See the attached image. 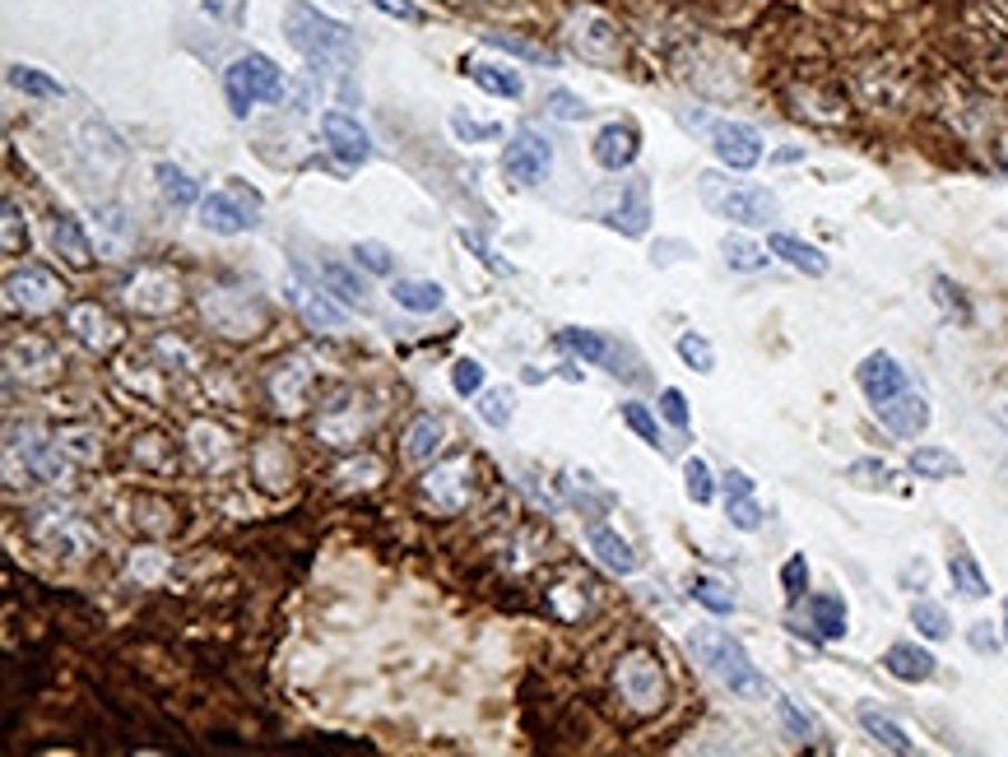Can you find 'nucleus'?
Returning <instances> with one entry per match:
<instances>
[{"instance_id":"obj_35","label":"nucleus","mask_w":1008,"mask_h":757,"mask_svg":"<svg viewBox=\"0 0 1008 757\" xmlns=\"http://www.w3.org/2000/svg\"><path fill=\"white\" fill-rule=\"evenodd\" d=\"M720 251H726V266L730 270H743V275H753V270H767V251L758 242H748V238H730L720 242Z\"/></svg>"},{"instance_id":"obj_53","label":"nucleus","mask_w":1008,"mask_h":757,"mask_svg":"<svg viewBox=\"0 0 1008 757\" xmlns=\"http://www.w3.org/2000/svg\"><path fill=\"white\" fill-rule=\"evenodd\" d=\"M777 716H781V725L790 729L795 739H814V720H809V716H799V707H795V701H790L786 693L777 697Z\"/></svg>"},{"instance_id":"obj_38","label":"nucleus","mask_w":1008,"mask_h":757,"mask_svg":"<svg viewBox=\"0 0 1008 757\" xmlns=\"http://www.w3.org/2000/svg\"><path fill=\"white\" fill-rule=\"evenodd\" d=\"M692 599L711 614H735V590L716 577H692Z\"/></svg>"},{"instance_id":"obj_22","label":"nucleus","mask_w":1008,"mask_h":757,"mask_svg":"<svg viewBox=\"0 0 1008 757\" xmlns=\"http://www.w3.org/2000/svg\"><path fill=\"white\" fill-rule=\"evenodd\" d=\"M572 47L581 51L586 61H600V66H609V61H618V33L609 29L605 19H596V14H586V19H577V33H572Z\"/></svg>"},{"instance_id":"obj_25","label":"nucleus","mask_w":1008,"mask_h":757,"mask_svg":"<svg viewBox=\"0 0 1008 757\" xmlns=\"http://www.w3.org/2000/svg\"><path fill=\"white\" fill-rule=\"evenodd\" d=\"M771 256H781L786 266H795L799 275H814V279H822L827 275V256L818 251V247H809V242H799L795 232H771Z\"/></svg>"},{"instance_id":"obj_57","label":"nucleus","mask_w":1008,"mask_h":757,"mask_svg":"<svg viewBox=\"0 0 1008 757\" xmlns=\"http://www.w3.org/2000/svg\"><path fill=\"white\" fill-rule=\"evenodd\" d=\"M971 641H976V646H980V650H995V637H990V633H986V622H980V633H976V637H971Z\"/></svg>"},{"instance_id":"obj_52","label":"nucleus","mask_w":1008,"mask_h":757,"mask_svg":"<svg viewBox=\"0 0 1008 757\" xmlns=\"http://www.w3.org/2000/svg\"><path fill=\"white\" fill-rule=\"evenodd\" d=\"M846 475H850V479H856L860 488H884V484L892 479V469H888L884 460H856V465H850V469H846Z\"/></svg>"},{"instance_id":"obj_37","label":"nucleus","mask_w":1008,"mask_h":757,"mask_svg":"<svg viewBox=\"0 0 1008 757\" xmlns=\"http://www.w3.org/2000/svg\"><path fill=\"white\" fill-rule=\"evenodd\" d=\"M488 47H498V51H511V57H526L535 66H558V57L549 47H539V42H526V38H516V33H483Z\"/></svg>"},{"instance_id":"obj_36","label":"nucleus","mask_w":1008,"mask_h":757,"mask_svg":"<svg viewBox=\"0 0 1008 757\" xmlns=\"http://www.w3.org/2000/svg\"><path fill=\"white\" fill-rule=\"evenodd\" d=\"M911 622H916V633L929 637V641H944L952 633L944 605H935V599H916V605H911Z\"/></svg>"},{"instance_id":"obj_41","label":"nucleus","mask_w":1008,"mask_h":757,"mask_svg":"<svg viewBox=\"0 0 1008 757\" xmlns=\"http://www.w3.org/2000/svg\"><path fill=\"white\" fill-rule=\"evenodd\" d=\"M98 228L108 232V242H102V251H112V256H121V251H126V242H131V223H126V215L117 210V205H102V210H98Z\"/></svg>"},{"instance_id":"obj_6","label":"nucleus","mask_w":1008,"mask_h":757,"mask_svg":"<svg viewBox=\"0 0 1008 757\" xmlns=\"http://www.w3.org/2000/svg\"><path fill=\"white\" fill-rule=\"evenodd\" d=\"M613 688L637 716H656L665 707V693H669L665 688V669H660V660L651 656V650H628V656L613 665Z\"/></svg>"},{"instance_id":"obj_31","label":"nucleus","mask_w":1008,"mask_h":757,"mask_svg":"<svg viewBox=\"0 0 1008 757\" xmlns=\"http://www.w3.org/2000/svg\"><path fill=\"white\" fill-rule=\"evenodd\" d=\"M809 614H814L818 637L837 641V637L846 633V599H841V595H814V599H809Z\"/></svg>"},{"instance_id":"obj_17","label":"nucleus","mask_w":1008,"mask_h":757,"mask_svg":"<svg viewBox=\"0 0 1008 757\" xmlns=\"http://www.w3.org/2000/svg\"><path fill=\"white\" fill-rule=\"evenodd\" d=\"M558 345L572 349V353H581L586 362H596V368H609L613 377H618V372H623V377H637L632 368H623V349H618L613 339L600 335V330H562Z\"/></svg>"},{"instance_id":"obj_28","label":"nucleus","mask_w":1008,"mask_h":757,"mask_svg":"<svg viewBox=\"0 0 1008 757\" xmlns=\"http://www.w3.org/2000/svg\"><path fill=\"white\" fill-rule=\"evenodd\" d=\"M860 725H865V735H869L874 744H884V748H892V753H916V744L907 739V729H901L897 720H888L878 707H860Z\"/></svg>"},{"instance_id":"obj_18","label":"nucleus","mask_w":1008,"mask_h":757,"mask_svg":"<svg viewBox=\"0 0 1008 757\" xmlns=\"http://www.w3.org/2000/svg\"><path fill=\"white\" fill-rule=\"evenodd\" d=\"M874 409H878V424L897 437H920L929 428V405L916 390H901V396H892L888 405H874Z\"/></svg>"},{"instance_id":"obj_2","label":"nucleus","mask_w":1008,"mask_h":757,"mask_svg":"<svg viewBox=\"0 0 1008 757\" xmlns=\"http://www.w3.org/2000/svg\"><path fill=\"white\" fill-rule=\"evenodd\" d=\"M688 650L697 656V665H707V674H716L730 693H739V697H758V693H767L762 674L753 669L748 650H743L730 633H720V628H697V633L688 637Z\"/></svg>"},{"instance_id":"obj_23","label":"nucleus","mask_w":1008,"mask_h":757,"mask_svg":"<svg viewBox=\"0 0 1008 757\" xmlns=\"http://www.w3.org/2000/svg\"><path fill=\"white\" fill-rule=\"evenodd\" d=\"M47 238H51V247H57L70 260V266H89V260H93V242H89L84 223L74 219V215H57V219H51Z\"/></svg>"},{"instance_id":"obj_15","label":"nucleus","mask_w":1008,"mask_h":757,"mask_svg":"<svg viewBox=\"0 0 1008 757\" xmlns=\"http://www.w3.org/2000/svg\"><path fill=\"white\" fill-rule=\"evenodd\" d=\"M307 386H312V368L302 358H279L270 368V400L279 414H298L307 405Z\"/></svg>"},{"instance_id":"obj_58","label":"nucleus","mask_w":1008,"mask_h":757,"mask_svg":"<svg viewBox=\"0 0 1008 757\" xmlns=\"http://www.w3.org/2000/svg\"><path fill=\"white\" fill-rule=\"evenodd\" d=\"M795 159H805V149H781L777 153V163H795Z\"/></svg>"},{"instance_id":"obj_47","label":"nucleus","mask_w":1008,"mask_h":757,"mask_svg":"<svg viewBox=\"0 0 1008 757\" xmlns=\"http://www.w3.org/2000/svg\"><path fill=\"white\" fill-rule=\"evenodd\" d=\"M623 424L641 437V441H651V447H660V428H656V414L646 409V405H637V400H628L623 405Z\"/></svg>"},{"instance_id":"obj_29","label":"nucleus","mask_w":1008,"mask_h":757,"mask_svg":"<svg viewBox=\"0 0 1008 757\" xmlns=\"http://www.w3.org/2000/svg\"><path fill=\"white\" fill-rule=\"evenodd\" d=\"M153 177H159V191H163V200H172L177 210H191V205L200 200V187H196V177H191V172H182L177 163H159V168H153Z\"/></svg>"},{"instance_id":"obj_32","label":"nucleus","mask_w":1008,"mask_h":757,"mask_svg":"<svg viewBox=\"0 0 1008 757\" xmlns=\"http://www.w3.org/2000/svg\"><path fill=\"white\" fill-rule=\"evenodd\" d=\"M948 577H952V586H958L967 599H986V595H990L986 571L976 567V558H971V554H952V558H948Z\"/></svg>"},{"instance_id":"obj_8","label":"nucleus","mask_w":1008,"mask_h":757,"mask_svg":"<svg viewBox=\"0 0 1008 757\" xmlns=\"http://www.w3.org/2000/svg\"><path fill=\"white\" fill-rule=\"evenodd\" d=\"M502 172L511 181H521V187H535V181H545L553 172V145L539 130H516L502 153Z\"/></svg>"},{"instance_id":"obj_45","label":"nucleus","mask_w":1008,"mask_h":757,"mask_svg":"<svg viewBox=\"0 0 1008 757\" xmlns=\"http://www.w3.org/2000/svg\"><path fill=\"white\" fill-rule=\"evenodd\" d=\"M353 260H358V266H363V270H372V275H391L396 270V256H391V247H386V242H358L353 247Z\"/></svg>"},{"instance_id":"obj_24","label":"nucleus","mask_w":1008,"mask_h":757,"mask_svg":"<svg viewBox=\"0 0 1008 757\" xmlns=\"http://www.w3.org/2000/svg\"><path fill=\"white\" fill-rule=\"evenodd\" d=\"M884 665H888V674H892V678H901V684H925V678L935 674V665H939V660L929 656V650L911 646V641H897V646H888Z\"/></svg>"},{"instance_id":"obj_3","label":"nucleus","mask_w":1008,"mask_h":757,"mask_svg":"<svg viewBox=\"0 0 1008 757\" xmlns=\"http://www.w3.org/2000/svg\"><path fill=\"white\" fill-rule=\"evenodd\" d=\"M223 93L232 117H247L256 102H275L283 98V70L266 57V51H247L223 70Z\"/></svg>"},{"instance_id":"obj_40","label":"nucleus","mask_w":1008,"mask_h":757,"mask_svg":"<svg viewBox=\"0 0 1008 757\" xmlns=\"http://www.w3.org/2000/svg\"><path fill=\"white\" fill-rule=\"evenodd\" d=\"M726 511H730V526L735 530H748V535H753V530H762V507L753 502V492H730V498H726Z\"/></svg>"},{"instance_id":"obj_30","label":"nucleus","mask_w":1008,"mask_h":757,"mask_svg":"<svg viewBox=\"0 0 1008 757\" xmlns=\"http://www.w3.org/2000/svg\"><path fill=\"white\" fill-rule=\"evenodd\" d=\"M911 475H920V479H958L962 460L952 451H944V447H920V451H911Z\"/></svg>"},{"instance_id":"obj_59","label":"nucleus","mask_w":1008,"mask_h":757,"mask_svg":"<svg viewBox=\"0 0 1008 757\" xmlns=\"http://www.w3.org/2000/svg\"><path fill=\"white\" fill-rule=\"evenodd\" d=\"M1004 628H1008V599H1004Z\"/></svg>"},{"instance_id":"obj_48","label":"nucleus","mask_w":1008,"mask_h":757,"mask_svg":"<svg viewBox=\"0 0 1008 757\" xmlns=\"http://www.w3.org/2000/svg\"><path fill=\"white\" fill-rule=\"evenodd\" d=\"M451 130H456L460 140H470V145H483V140H498L502 136L498 121H470L465 112H451Z\"/></svg>"},{"instance_id":"obj_12","label":"nucleus","mask_w":1008,"mask_h":757,"mask_svg":"<svg viewBox=\"0 0 1008 757\" xmlns=\"http://www.w3.org/2000/svg\"><path fill=\"white\" fill-rule=\"evenodd\" d=\"M289 302L302 311V321L312 330H345L349 326V311L340 302H330L317 283H307L302 266H293V279H289Z\"/></svg>"},{"instance_id":"obj_19","label":"nucleus","mask_w":1008,"mask_h":757,"mask_svg":"<svg viewBox=\"0 0 1008 757\" xmlns=\"http://www.w3.org/2000/svg\"><path fill=\"white\" fill-rule=\"evenodd\" d=\"M637 130L628 126V121H609L600 136H596V163L605 168V172H623V168H632L637 163Z\"/></svg>"},{"instance_id":"obj_33","label":"nucleus","mask_w":1008,"mask_h":757,"mask_svg":"<svg viewBox=\"0 0 1008 757\" xmlns=\"http://www.w3.org/2000/svg\"><path fill=\"white\" fill-rule=\"evenodd\" d=\"M321 279H326V289L340 298V302H363V279H358L345 260H321Z\"/></svg>"},{"instance_id":"obj_34","label":"nucleus","mask_w":1008,"mask_h":757,"mask_svg":"<svg viewBox=\"0 0 1008 757\" xmlns=\"http://www.w3.org/2000/svg\"><path fill=\"white\" fill-rule=\"evenodd\" d=\"M470 80L488 93H498V98H521L526 84H521V74L507 70V66H470Z\"/></svg>"},{"instance_id":"obj_43","label":"nucleus","mask_w":1008,"mask_h":757,"mask_svg":"<svg viewBox=\"0 0 1008 757\" xmlns=\"http://www.w3.org/2000/svg\"><path fill=\"white\" fill-rule=\"evenodd\" d=\"M10 84L19 93H33V98H61V84L47 80V74L33 70V66H10Z\"/></svg>"},{"instance_id":"obj_21","label":"nucleus","mask_w":1008,"mask_h":757,"mask_svg":"<svg viewBox=\"0 0 1008 757\" xmlns=\"http://www.w3.org/2000/svg\"><path fill=\"white\" fill-rule=\"evenodd\" d=\"M447 441V419L442 414H419L409 428H405V460L409 465H428Z\"/></svg>"},{"instance_id":"obj_7","label":"nucleus","mask_w":1008,"mask_h":757,"mask_svg":"<svg viewBox=\"0 0 1008 757\" xmlns=\"http://www.w3.org/2000/svg\"><path fill=\"white\" fill-rule=\"evenodd\" d=\"M423 502H432L442 516H456L470 507V492H475V460L470 456H451L442 465H432L428 475L419 479Z\"/></svg>"},{"instance_id":"obj_14","label":"nucleus","mask_w":1008,"mask_h":757,"mask_svg":"<svg viewBox=\"0 0 1008 757\" xmlns=\"http://www.w3.org/2000/svg\"><path fill=\"white\" fill-rule=\"evenodd\" d=\"M856 381H860V390H865L874 405H888L892 396H901V390H907V368H901L892 353H869V358L860 362Z\"/></svg>"},{"instance_id":"obj_9","label":"nucleus","mask_w":1008,"mask_h":757,"mask_svg":"<svg viewBox=\"0 0 1008 757\" xmlns=\"http://www.w3.org/2000/svg\"><path fill=\"white\" fill-rule=\"evenodd\" d=\"M61 293H66V289L57 283V275H51V270H42V266H23V270H14L10 283H6V307L38 317V311H51V307H57Z\"/></svg>"},{"instance_id":"obj_26","label":"nucleus","mask_w":1008,"mask_h":757,"mask_svg":"<svg viewBox=\"0 0 1008 757\" xmlns=\"http://www.w3.org/2000/svg\"><path fill=\"white\" fill-rule=\"evenodd\" d=\"M590 554H596L609 571H618V577H632V571H637V554H632V544H628V539H618L609 526H590Z\"/></svg>"},{"instance_id":"obj_51","label":"nucleus","mask_w":1008,"mask_h":757,"mask_svg":"<svg viewBox=\"0 0 1008 757\" xmlns=\"http://www.w3.org/2000/svg\"><path fill=\"white\" fill-rule=\"evenodd\" d=\"M6 256H29V228H23L14 200H6Z\"/></svg>"},{"instance_id":"obj_54","label":"nucleus","mask_w":1008,"mask_h":757,"mask_svg":"<svg viewBox=\"0 0 1008 757\" xmlns=\"http://www.w3.org/2000/svg\"><path fill=\"white\" fill-rule=\"evenodd\" d=\"M781 586H786L790 599H799V595L809 590V562H805V554H795V558L781 567Z\"/></svg>"},{"instance_id":"obj_10","label":"nucleus","mask_w":1008,"mask_h":757,"mask_svg":"<svg viewBox=\"0 0 1008 757\" xmlns=\"http://www.w3.org/2000/svg\"><path fill=\"white\" fill-rule=\"evenodd\" d=\"M711 149H716V159L726 168H735V172H748V168L762 163V136L753 126H743V121H716L711 126Z\"/></svg>"},{"instance_id":"obj_5","label":"nucleus","mask_w":1008,"mask_h":757,"mask_svg":"<svg viewBox=\"0 0 1008 757\" xmlns=\"http://www.w3.org/2000/svg\"><path fill=\"white\" fill-rule=\"evenodd\" d=\"M261 210H266L261 191L247 187V181H228V187L200 200V223L219 232V238H238V232H251L261 223Z\"/></svg>"},{"instance_id":"obj_4","label":"nucleus","mask_w":1008,"mask_h":757,"mask_svg":"<svg viewBox=\"0 0 1008 757\" xmlns=\"http://www.w3.org/2000/svg\"><path fill=\"white\" fill-rule=\"evenodd\" d=\"M702 200L720 219H735L743 228H767V223H777V215H781V200L771 196L767 187H739V181L730 187V181H720L716 172L702 177Z\"/></svg>"},{"instance_id":"obj_49","label":"nucleus","mask_w":1008,"mask_h":757,"mask_svg":"<svg viewBox=\"0 0 1008 757\" xmlns=\"http://www.w3.org/2000/svg\"><path fill=\"white\" fill-rule=\"evenodd\" d=\"M451 386H456V396H479V390H483V362L479 358H460L451 368Z\"/></svg>"},{"instance_id":"obj_46","label":"nucleus","mask_w":1008,"mask_h":757,"mask_svg":"<svg viewBox=\"0 0 1008 757\" xmlns=\"http://www.w3.org/2000/svg\"><path fill=\"white\" fill-rule=\"evenodd\" d=\"M549 112L558 117V121H586L590 117V108H586V98H577L572 89H549Z\"/></svg>"},{"instance_id":"obj_16","label":"nucleus","mask_w":1008,"mask_h":757,"mask_svg":"<svg viewBox=\"0 0 1008 757\" xmlns=\"http://www.w3.org/2000/svg\"><path fill=\"white\" fill-rule=\"evenodd\" d=\"M70 330H74V339H80L84 349H93V353H108V349H117V339H121V326L108 317V311H102L98 302H80V307H70Z\"/></svg>"},{"instance_id":"obj_50","label":"nucleus","mask_w":1008,"mask_h":757,"mask_svg":"<svg viewBox=\"0 0 1008 757\" xmlns=\"http://www.w3.org/2000/svg\"><path fill=\"white\" fill-rule=\"evenodd\" d=\"M479 419L493 424V428H507V424H511V396H507V390H483Z\"/></svg>"},{"instance_id":"obj_56","label":"nucleus","mask_w":1008,"mask_h":757,"mask_svg":"<svg viewBox=\"0 0 1008 757\" xmlns=\"http://www.w3.org/2000/svg\"><path fill=\"white\" fill-rule=\"evenodd\" d=\"M372 10H381V14H391V19H400V23H423V10L413 6V0H368Z\"/></svg>"},{"instance_id":"obj_27","label":"nucleus","mask_w":1008,"mask_h":757,"mask_svg":"<svg viewBox=\"0 0 1008 757\" xmlns=\"http://www.w3.org/2000/svg\"><path fill=\"white\" fill-rule=\"evenodd\" d=\"M391 298H396V307L428 317V311H442L447 289H442V283H432V279H396L391 283Z\"/></svg>"},{"instance_id":"obj_1","label":"nucleus","mask_w":1008,"mask_h":757,"mask_svg":"<svg viewBox=\"0 0 1008 757\" xmlns=\"http://www.w3.org/2000/svg\"><path fill=\"white\" fill-rule=\"evenodd\" d=\"M283 33H289V42L317 70L330 66V61H353V33H349V23L321 14L317 6H307V0H293V6L283 10Z\"/></svg>"},{"instance_id":"obj_42","label":"nucleus","mask_w":1008,"mask_h":757,"mask_svg":"<svg viewBox=\"0 0 1008 757\" xmlns=\"http://www.w3.org/2000/svg\"><path fill=\"white\" fill-rule=\"evenodd\" d=\"M381 475H386V469H381L377 456H358V460H349V465L335 469V479H340L345 488H372Z\"/></svg>"},{"instance_id":"obj_20","label":"nucleus","mask_w":1008,"mask_h":757,"mask_svg":"<svg viewBox=\"0 0 1008 757\" xmlns=\"http://www.w3.org/2000/svg\"><path fill=\"white\" fill-rule=\"evenodd\" d=\"M646 219H651V187H646V177H632L623 196H618V205L609 210V223L618 232H628V238H641Z\"/></svg>"},{"instance_id":"obj_44","label":"nucleus","mask_w":1008,"mask_h":757,"mask_svg":"<svg viewBox=\"0 0 1008 757\" xmlns=\"http://www.w3.org/2000/svg\"><path fill=\"white\" fill-rule=\"evenodd\" d=\"M679 358L688 362L692 372H711V368H716V349H711L697 330H683V335H679Z\"/></svg>"},{"instance_id":"obj_11","label":"nucleus","mask_w":1008,"mask_h":757,"mask_svg":"<svg viewBox=\"0 0 1008 757\" xmlns=\"http://www.w3.org/2000/svg\"><path fill=\"white\" fill-rule=\"evenodd\" d=\"M321 136H326L335 159L349 163V168H363L372 159V136L349 112H321Z\"/></svg>"},{"instance_id":"obj_55","label":"nucleus","mask_w":1008,"mask_h":757,"mask_svg":"<svg viewBox=\"0 0 1008 757\" xmlns=\"http://www.w3.org/2000/svg\"><path fill=\"white\" fill-rule=\"evenodd\" d=\"M660 414L683 432V428H688V400H683V390H675V386L660 390Z\"/></svg>"},{"instance_id":"obj_13","label":"nucleus","mask_w":1008,"mask_h":757,"mask_svg":"<svg viewBox=\"0 0 1008 757\" xmlns=\"http://www.w3.org/2000/svg\"><path fill=\"white\" fill-rule=\"evenodd\" d=\"M126 302H131L140 317H168L177 307V279L168 270H140L126 283Z\"/></svg>"},{"instance_id":"obj_39","label":"nucleus","mask_w":1008,"mask_h":757,"mask_svg":"<svg viewBox=\"0 0 1008 757\" xmlns=\"http://www.w3.org/2000/svg\"><path fill=\"white\" fill-rule=\"evenodd\" d=\"M683 488H688V498H692L697 507H707V502L716 498V479H711V465H707L702 456H692V460L683 465Z\"/></svg>"}]
</instances>
